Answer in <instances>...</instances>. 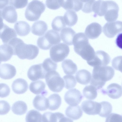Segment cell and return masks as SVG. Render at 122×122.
<instances>
[{"mask_svg": "<svg viewBox=\"0 0 122 122\" xmlns=\"http://www.w3.org/2000/svg\"><path fill=\"white\" fill-rule=\"evenodd\" d=\"M10 106L6 101H0V115H4L7 114L10 110Z\"/></svg>", "mask_w": 122, "mask_h": 122, "instance_id": "obj_43", "label": "cell"}, {"mask_svg": "<svg viewBox=\"0 0 122 122\" xmlns=\"http://www.w3.org/2000/svg\"><path fill=\"white\" fill-rule=\"evenodd\" d=\"M61 118V112L53 113L47 112L44 113L42 115V122H60Z\"/></svg>", "mask_w": 122, "mask_h": 122, "instance_id": "obj_34", "label": "cell"}, {"mask_svg": "<svg viewBox=\"0 0 122 122\" xmlns=\"http://www.w3.org/2000/svg\"><path fill=\"white\" fill-rule=\"evenodd\" d=\"M9 5L16 9H21L25 7L28 3V0H9Z\"/></svg>", "mask_w": 122, "mask_h": 122, "instance_id": "obj_41", "label": "cell"}, {"mask_svg": "<svg viewBox=\"0 0 122 122\" xmlns=\"http://www.w3.org/2000/svg\"><path fill=\"white\" fill-rule=\"evenodd\" d=\"M27 106L25 102L19 101L15 102L11 107L12 112L15 114L21 115L25 113L27 110Z\"/></svg>", "mask_w": 122, "mask_h": 122, "instance_id": "obj_33", "label": "cell"}, {"mask_svg": "<svg viewBox=\"0 0 122 122\" xmlns=\"http://www.w3.org/2000/svg\"><path fill=\"white\" fill-rule=\"evenodd\" d=\"M63 79L64 83V86L67 89L73 88L76 85L77 82L73 75H67L64 76Z\"/></svg>", "mask_w": 122, "mask_h": 122, "instance_id": "obj_39", "label": "cell"}, {"mask_svg": "<svg viewBox=\"0 0 122 122\" xmlns=\"http://www.w3.org/2000/svg\"><path fill=\"white\" fill-rule=\"evenodd\" d=\"M75 34L76 32L72 29L67 27L62 29L61 32L60 36L64 43L71 46L73 44V39Z\"/></svg>", "mask_w": 122, "mask_h": 122, "instance_id": "obj_21", "label": "cell"}, {"mask_svg": "<svg viewBox=\"0 0 122 122\" xmlns=\"http://www.w3.org/2000/svg\"><path fill=\"white\" fill-rule=\"evenodd\" d=\"M8 4L9 0H0V9L4 8Z\"/></svg>", "mask_w": 122, "mask_h": 122, "instance_id": "obj_48", "label": "cell"}, {"mask_svg": "<svg viewBox=\"0 0 122 122\" xmlns=\"http://www.w3.org/2000/svg\"><path fill=\"white\" fill-rule=\"evenodd\" d=\"M122 56H119L114 58L112 61V65L116 70L122 72L121 61Z\"/></svg>", "mask_w": 122, "mask_h": 122, "instance_id": "obj_47", "label": "cell"}, {"mask_svg": "<svg viewBox=\"0 0 122 122\" xmlns=\"http://www.w3.org/2000/svg\"><path fill=\"white\" fill-rule=\"evenodd\" d=\"M73 44L75 51L87 61L91 60L94 56L95 52L84 33L80 32L75 34Z\"/></svg>", "mask_w": 122, "mask_h": 122, "instance_id": "obj_2", "label": "cell"}, {"mask_svg": "<svg viewBox=\"0 0 122 122\" xmlns=\"http://www.w3.org/2000/svg\"><path fill=\"white\" fill-rule=\"evenodd\" d=\"M14 55L13 49L8 44L0 46V61H6L9 60Z\"/></svg>", "mask_w": 122, "mask_h": 122, "instance_id": "obj_27", "label": "cell"}, {"mask_svg": "<svg viewBox=\"0 0 122 122\" xmlns=\"http://www.w3.org/2000/svg\"><path fill=\"white\" fill-rule=\"evenodd\" d=\"M45 84L41 80H38L31 82L29 85L30 91L35 94L45 96L47 95V92L45 89Z\"/></svg>", "mask_w": 122, "mask_h": 122, "instance_id": "obj_20", "label": "cell"}, {"mask_svg": "<svg viewBox=\"0 0 122 122\" xmlns=\"http://www.w3.org/2000/svg\"><path fill=\"white\" fill-rule=\"evenodd\" d=\"M3 20L2 15V11L0 10V30L3 27L4 24L3 23Z\"/></svg>", "mask_w": 122, "mask_h": 122, "instance_id": "obj_49", "label": "cell"}, {"mask_svg": "<svg viewBox=\"0 0 122 122\" xmlns=\"http://www.w3.org/2000/svg\"><path fill=\"white\" fill-rule=\"evenodd\" d=\"M46 9L45 5L38 0H33L29 3L25 10V16L30 21L38 20Z\"/></svg>", "mask_w": 122, "mask_h": 122, "instance_id": "obj_5", "label": "cell"}, {"mask_svg": "<svg viewBox=\"0 0 122 122\" xmlns=\"http://www.w3.org/2000/svg\"><path fill=\"white\" fill-rule=\"evenodd\" d=\"M47 99L48 108L50 110L53 111L58 109L61 104V98L57 94H51L48 97Z\"/></svg>", "mask_w": 122, "mask_h": 122, "instance_id": "obj_30", "label": "cell"}, {"mask_svg": "<svg viewBox=\"0 0 122 122\" xmlns=\"http://www.w3.org/2000/svg\"><path fill=\"white\" fill-rule=\"evenodd\" d=\"M101 108L98 115L102 117H106L112 112V106L108 102L104 101L100 102Z\"/></svg>", "mask_w": 122, "mask_h": 122, "instance_id": "obj_38", "label": "cell"}, {"mask_svg": "<svg viewBox=\"0 0 122 122\" xmlns=\"http://www.w3.org/2000/svg\"><path fill=\"white\" fill-rule=\"evenodd\" d=\"M106 118V122H122V116L117 113H112L110 114Z\"/></svg>", "mask_w": 122, "mask_h": 122, "instance_id": "obj_46", "label": "cell"}, {"mask_svg": "<svg viewBox=\"0 0 122 122\" xmlns=\"http://www.w3.org/2000/svg\"><path fill=\"white\" fill-rule=\"evenodd\" d=\"M42 64L43 68L47 72L55 71L57 68V63L54 62L50 58L45 59Z\"/></svg>", "mask_w": 122, "mask_h": 122, "instance_id": "obj_40", "label": "cell"}, {"mask_svg": "<svg viewBox=\"0 0 122 122\" xmlns=\"http://www.w3.org/2000/svg\"><path fill=\"white\" fill-rule=\"evenodd\" d=\"M33 104L34 107L39 111H44L48 108L47 98L41 95H36L33 100Z\"/></svg>", "mask_w": 122, "mask_h": 122, "instance_id": "obj_26", "label": "cell"}, {"mask_svg": "<svg viewBox=\"0 0 122 122\" xmlns=\"http://www.w3.org/2000/svg\"><path fill=\"white\" fill-rule=\"evenodd\" d=\"M61 66L64 73L66 74H74L77 69L76 64L70 59L64 60L62 63Z\"/></svg>", "mask_w": 122, "mask_h": 122, "instance_id": "obj_31", "label": "cell"}, {"mask_svg": "<svg viewBox=\"0 0 122 122\" xmlns=\"http://www.w3.org/2000/svg\"><path fill=\"white\" fill-rule=\"evenodd\" d=\"M48 29V26L45 21L38 20L35 22L31 27V32L34 35L38 36L43 35Z\"/></svg>", "mask_w": 122, "mask_h": 122, "instance_id": "obj_28", "label": "cell"}, {"mask_svg": "<svg viewBox=\"0 0 122 122\" xmlns=\"http://www.w3.org/2000/svg\"><path fill=\"white\" fill-rule=\"evenodd\" d=\"M3 19L8 22L13 23L16 21L17 15L15 8L10 5L5 7L2 11Z\"/></svg>", "mask_w": 122, "mask_h": 122, "instance_id": "obj_18", "label": "cell"}, {"mask_svg": "<svg viewBox=\"0 0 122 122\" xmlns=\"http://www.w3.org/2000/svg\"><path fill=\"white\" fill-rule=\"evenodd\" d=\"M81 1L82 3H84L87 1L89 0H79Z\"/></svg>", "mask_w": 122, "mask_h": 122, "instance_id": "obj_50", "label": "cell"}, {"mask_svg": "<svg viewBox=\"0 0 122 122\" xmlns=\"http://www.w3.org/2000/svg\"><path fill=\"white\" fill-rule=\"evenodd\" d=\"M82 109L86 114L89 115L99 114L100 110V103L90 100L83 101L81 104Z\"/></svg>", "mask_w": 122, "mask_h": 122, "instance_id": "obj_13", "label": "cell"}, {"mask_svg": "<svg viewBox=\"0 0 122 122\" xmlns=\"http://www.w3.org/2000/svg\"><path fill=\"white\" fill-rule=\"evenodd\" d=\"M61 0H46V5L50 9L57 10L61 7Z\"/></svg>", "mask_w": 122, "mask_h": 122, "instance_id": "obj_42", "label": "cell"}, {"mask_svg": "<svg viewBox=\"0 0 122 122\" xmlns=\"http://www.w3.org/2000/svg\"><path fill=\"white\" fill-rule=\"evenodd\" d=\"M102 32V27L98 23L94 22L89 25L85 31V35L88 38L94 39L97 38Z\"/></svg>", "mask_w": 122, "mask_h": 122, "instance_id": "obj_14", "label": "cell"}, {"mask_svg": "<svg viewBox=\"0 0 122 122\" xmlns=\"http://www.w3.org/2000/svg\"><path fill=\"white\" fill-rule=\"evenodd\" d=\"M13 91L15 93L21 94L25 92L28 88V85L25 79L19 78L15 80L12 85Z\"/></svg>", "mask_w": 122, "mask_h": 122, "instance_id": "obj_19", "label": "cell"}, {"mask_svg": "<svg viewBox=\"0 0 122 122\" xmlns=\"http://www.w3.org/2000/svg\"><path fill=\"white\" fill-rule=\"evenodd\" d=\"M102 92L112 99H117L122 96V87L118 84L112 83L107 86L106 90H103Z\"/></svg>", "mask_w": 122, "mask_h": 122, "instance_id": "obj_15", "label": "cell"}, {"mask_svg": "<svg viewBox=\"0 0 122 122\" xmlns=\"http://www.w3.org/2000/svg\"><path fill=\"white\" fill-rule=\"evenodd\" d=\"M8 44L13 49L14 55H17L21 59L33 60L39 54V49L37 46L25 44L22 40L16 37L12 39Z\"/></svg>", "mask_w": 122, "mask_h": 122, "instance_id": "obj_1", "label": "cell"}, {"mask_svg": "<svg viewBox=\"0 0 122 122\" xmlns=\"http://www.w3.org/2000/svg\"><path fill=\"white\" fill-rule=\"evenodd\" d=\"M70 52L69 46L63 43L53 46L50 51V57L56 62H61L67 57Z\"/></svg>", "mask_w": 122, "mask_h": 122, "instance_id": "obj_7", "label": "cell"}, {"mask_svg": "<svg viewBox=\"0 0 122 122\" xmlns=\"http://www.w3.org/2000/svg\"><path fill=\"white\" fill-rule=\"evenodd\" d=\"M1 63V62L0 61V64Z\"/></svg>", "mask_w": 122, "mask_h": 122, "instance_id": "obj_51", "label": "cell"}, {"mask_svg": "<svg viewBox=\"0 0 122 122\" xmlns=\"http://www.w3.org/2000/svg\"><path fill=\"white\" fill-rule=\"evenodd\" d=\"M115 74L113 69L109 66H99L94 67L90 85L97 89L102 88L106 81H109L113 77Z\"/></svg>", "mask_w": 122, "mask_h": 122, "instance_id": "obj_3", "label": "cell"}, {"mask_svg": "<svg viewBox=\"0 0 122 122\" xmlns=\"http://www.w3.org/2000/svg\"><path fill=\"white\" fill-rule=\"evenodd\" d=\"M16 72L15 67L10 64L5 63L0 66V77L2 79H11L15 76Z\"/></svg>", "mask_w": 122, "mask_h": 122, "instance_id": "obj_16", "label": "cell"}, {"mask_svg": "<svg viewBox=\"0 0 122 122\" xmlns=\"http://www.w3.org/2000/svg\"><path fill=\"white\" fill-rule=\"evenodd\" d=\"M17 36V35L14 30L5 24L0 30V38L4 44H8L12 39Z\"/></svg>", "mask_w": 122, "mask_h": 122, "instance_id": "obj_17", "label": "cell"}, {"mask_svg": "<svg viewBox=\"0 0 122 122\" xmlns=\"http://www.w3.org/2000/svg\"><path fill=\"white\" fill-rule=\"evenodd\" d=\"M65 112L67 117L74 120L79 119L83 114L81 107L78 105L68 106L66 108Z\"/></svg>", "mask_w": 122, "mask_h": 122, "instance_id": "obj_23", "label": "cell"}, {"mask_svg": "<svg viewBox=\"0 0 122 122\" xmlns=\"http://www.w3.org/2000/svg\"><path fill=\"white\" fill-rule=\"evenodd\" d=\"M110 60V56L107 53L100 50L96 52L93 58L87 63L89 65L93 67L105 66L109 63Z\"/></svg>", "mask_w": 122, "mask_h": 122, "instance_id": "obj_8", "label": "cell"}, {"mask_svg": "<svg viewBox=\"0 0 122 122\" xmlns=\"http://www.w3.org/2000/svg\"><path fill=\"white\" fill-rule=\"evenodd\" d=\"M95 0H89L83 3V6L81 9L82 11L85 13H89L92 11V7Z\"/></svg>", "mask_w": 122, "mask_h": 122, "instance_id": "obj_44", "label": "cell"}, {"mask_svg": "<svg viewBox=\"0 0 122 122\" xmlns=\"http://www.w3.org/2000/svg\"><path fill=\"white\" fill-rule=\"evenodd\" d=\"M14 29L17 34L20 36H25L28 35L30 31V27L26 22L20 21L15 24Z\"/></svg>", "mask_w": 122, "mask_h": 122, "instance_id": "obj_25", "label": "cell"}, {"mask_svg": "<svg viewBox=\"0 0 122 122\" xmlns=\"http://www.w3.org/2000/svg\"><path fill=\"white\" fill-rule=\"evenodd\" d=\"M63 17L66 25L69 27L75 25L78 20L77 15L73 10H68L65 13Z\"/></svg>", "mask_w": 122, "mask_h": 122, "instance_id": "obj_32", "label": "cell"}, {"mask_svg": "<svg viewBox=\"0 0 122 122\" xmlns=\"http://www.w3.org/2000/svg\"><path fill=\"white\" fill-rule=\"evenodd\" d=\"M47 72L43 68L42 64L33 65L30 67L28 71V78L32 81L44 79Z\"/></svg>", "mask_w": 122, "mask_h": 122, "instance_id": "obj_10", "label": "cell"}, {"mask_svg": "<svg viewBox=\"0 0 122 122\" xmlns=\"http://www.w3.org/2000/svg\"><path fill=\"white\" fill-rule=\"evenodd\" d=\"M42 116L38 111L31 110L27 113L25 117L26 122H42Z\"/></svg>", "mask_w": 122, "mask_h": 122, "instance_id": "obj_37", "label": "cell"}, {"mask_svg": "<svg viewBox=\"0 0 122 122\" xmlns=\"http://www.w3.org/2000/svg\"><path fill=\"white\" fill-rule=\"evenodd\" d=\"M45 79L46 83L49 89L56 92H61L64 86L63 80L59 74L55 71L47 72Z\"/></svg>", "mask_w": 122, "mask_h": 122, "instance_id": "obj_6", "label": "cell"}, {"mask_svg": "<svg viewBox=\"0 0 122 122\" xmlns=\"http://www.w3.org/2000/svg\"><path fill=\"white\" fill-rule=\"evenodd\" d=\"M83 3L79 0H62L61 7L66 10L78 12L81 10Z\"/></svg>", "mask_w": 122, "mask_h": 122, "instance_id": "obj_24", "label": "cell"}, {"mask_svg": "<svg viewBox=\"0 0 122 122\" xmlns=\"http://www.w3.org/2000/svg\"><path fill=\"white\" fill-rule=\"evenodd\" d=\"M61 41L59 33L51 30H48L44 36L38 38L37 44L40 48L47 50L53 45L59 43Z\"/></svg>", "mask_w": 122, "mask_h": 122, "instance_id": "obj_4", "label": "cell"}, {"mask_svg": "<svg viewBox=\"0 0 122 122\" xmlns=\"http://www.w3.org/2000/svg\"><path fill=\"white\" fill-rule=\"evenodd\" d=\"M107 8L106 13L104 15L105 20L108 22L115 21L118 16L119 10L118 5L112 0H107Z\"/></svg>", "mask_w": 122, "mask_h": 122, "instance_id": "obj_12", "label": "cell"}, {"mask_svg": "<svg viewBox=\"0 0 122 122\" xmlns=\"http://www.w3.org/2000/svg\"><path fill=\"white\" fill-rule=\"evenodd\" d=\"M122 22L121 21L108 22L103 26V31L107 37L110 38H112L122 32Z\"/></svg>", "mask_w": 122, "mask_h": 122, "instance_id": "obj_9", "label": "cell"}, {"mask_svg": "<svg viewBox=\"0 0 122 122\" xmlns=\"http://www.w3.org/2000/svg\"><path fill=\"white\" fill-rule=\"evenodd\" d=\"M83 97L80 91L76 88L70 89L65 93L64 100L70 106L77 105L81 102Z\"/></svg>", "mask_w": 122, "mask_h": 122, "instance_id": "obj_11", "label": "cell"}, {"mask_svg": "<svg viewBox=\"0 0 122 122\" xmlns=\"http://www.w3.org/2000/svg\"><path fill=\"white\" fill-rule=\"evenodd\" d=\"M63 17L61 16L56 17L53 20L51 26L55 31L59 32L66 26Z\"/></svg>", "mask_w": 122, "mask_h": 122, "instance_id": "obj_36", "label": "cell"}, {"mask_svg": "<svg viewBox=\"0 0 122 122\" xmlns=\"http://www.w3.org/2000/svg\"><path fill=\"white\" fill-rule=\"evenodd\" d=\"M107 6L106 1L98 0L95 1L92 7V11L94 13L93 16L96 17L97 15L104 16L106 12Z\"/></svg>", "mask_w": 122, "mask_h": 122, "instance_id": "obj_22", "label": "cell"}, {"mask_svg": "<svg viewBox=\"0 0 122 122\" xmlns=\"http://www.w3.org/2000/svg\"><path fill=\"white\" fill-rule=\"evenodd\" d=\"M77 81L82 85H86L90 82L92 77L91 73L88 71L82 69L78 71L75 75Z\"/></svg>", "mask_w": 122, "mask_h": 122, "instance_id": "obj_29", "label": "cell"}, {"mask_svg": "<svg viewBox=\"0 0 122 122\" xmlns=\"http://www.w3.org/2000/svg\"><path fill=\"white\" fill-rule=\"evenodd\" d=\"M10 90L7 84L0 83V97L4 98L8 96L10 94Z\"/></svg>", "mask_w": 122, "mask_h": 122, "instance_id": "obj_45", "label": "cell"}, {"mask_svg": "<svg viewBox=\"0 0 122 122\" xmlns=\"http://www.w3.org/2000/svg\"><path fill=\"white\" fill-rule=\"evenodd\" d=\"M97 89L94 86L90 85L86 86L83 90L84 97L87 99L94 100L97 97Z\"/></svg>", "mask_w": 122, "mask_h": 122, "instance_id": "obj_35", "label": "cell"}]
</instances>
